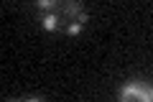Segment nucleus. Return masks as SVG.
<instances>
[{
    "mask_svg": "<svg viewBox=\"0 0 153 102\" xmlns=\"http://www.w3.org/2000/svg\"><path fill=\"white\" fill-rule=\"evenodd\" d=\"M120 100H143L153 102V87H148L146 82H130L120 89Z\"/></svg>",
    "mask_w": 153,
    "mask_h": 102,
    "instance_id": "2",
    "label": "nucleus"
},
{
    "mask_svg": "<svg viewBox=\"0 0 153 102\" xmlns=\"http://www.w3.org/2000/svg\"><path fill=\"white\" fill-rule=\"evenodd\" d=\"M38 8L44 10V26L49 31L76 33L87 21L79 0H38Z\"/></svg>",
    "mask_w": 153,
    "mask_h": 102,
    "instance_id": "1",
    "label": "nucleus"
}]
</instances>
